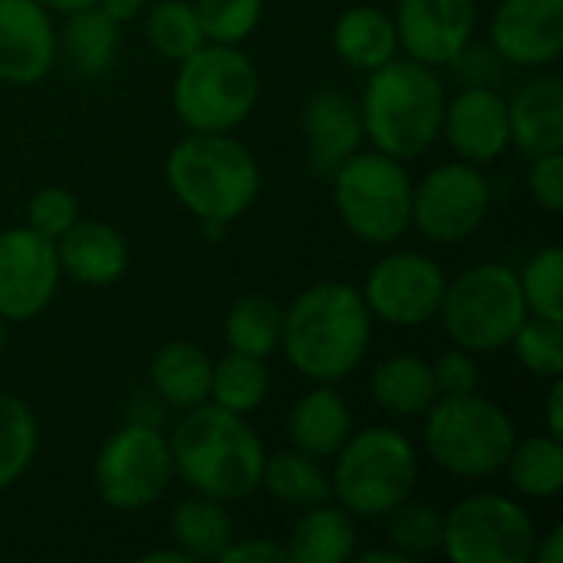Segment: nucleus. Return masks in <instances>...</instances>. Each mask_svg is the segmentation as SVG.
Segmentation results:
<instances>
[{
	"mask_svg": "<svg viewBox=\"0 0 563 563\" xmlns=\"http://www.w3.org/2000/svg\"><path fill=\"white\" fill-rule=\"evenodd\" d=\"M373 320L353 284L323 280L307 287L284 310L280 350L303 379L336 386L366 360Z\"/></svg>",
	"mask_w": 563,
	"mask_h": 563,
	"instance_id": "1",
	"label": "nucleus"
},
{
	"mask_svg": "<svg viewBox=\"0 0 563 563\" xmlns=\"http://www.w3.org/2000/svg\"><path fill=\"white\" fill-rule=\"evenodd\" d=\"M175 475L195 492L218 501H241L261 488L267 449L247 416L214 402L185 409L168 435Z\"/></svg>",
	"mask_w": 563,
	"mask_h": 563,
	"instance_id": "2",
	"label": "nucleus"
},
{
	"mask_svg": "<svg viewBox=\"0 0 563 563\" xmlns=\"http://www.w3.org/2000/svg\"><path fill=\"white\" fill-rule=\"evenodd\" d=\"M445 86L439 73L419 59L396 56L369 73L360 115L366 142L399 162H412L442 135Z\"/></svg>",
	"mask_w": 563,
	"mask_h": 563,
	"instance_id": "3",
	"label": "nucleus"
},
{
	"mask_svg": "<svg viewBox=\"0 0 563 563\" xmlns=\"http://www.w3.org/2000/svg\"><path fill=\"white\" fill-rule=\"evenodd\" d=\"M172 195L201 221L231 224L261 195V165L231 132H191L165 162Z\"/></svg>",
	"mask_w": 563,
	"mask_h": 563,
	"instance_id": "4",
	"label": "nucleus"
},
{
	"mask_svg": "<svg viewBox=\"0 0 563 563\" xmlns=\"http://www.w3.org/2000/svg\"><path fill=\"white\" fill-rule=\"evenodd\" d=\"M333 462V498L353 518H386L393 508L412 498L419 482L416 445L389 426L353 432Z\"/></svg>",
	"mask_w": 563,
	"mask_h": 563,
	"instance_id": "5",
	"label": "nucleus"
},
{
	"mask_svg": "<svg viewBox=\"0 0 563 563\" xmlns=\"http://www.w3.org/2000/svg\"><path fill=\"white\" fill-rule=\"evenodd\" d=\"M261 76L241 46L201 43L178 63L172 102L191 132H234L257 106Z\"/></svg>",
	"mask_w": 563,
	"mask_h": 563,
	"instance_id": "6",
	"label": "nucleus"
},
{
	"mask_svg": "<svg viewBox=\"0 0 563 563\" xmlns=\"http://www.w3.org/2000/svg\"><path fill=\"white\" fill-rule=\"evenodd\" d=\"M518 429L511 416L478 396H439L426 412V452L455 478H488L505 468Z\"/></svg>",
	"mask_w": 563,
	"mask_h": 563,
	"instance_id": "7",
	"label": "nucleus"
},
{
	"mask_svg": "<svg viewBox=\"0 0 563 563\" xmlns=\"http://www.w3.org/2000/svg\"><path fill=\"white\" fill-rule=\"evenodd\" d=\"M330 178L340 221L360 241L386 247L412 228V178L399 158L360 148Z\"/></svg>",
	"mask_w": 563,
	"mask_h": 563,
	"instance_id": "8",
	"label": "nucleus"
},
{
	"mask_svg": "<svg viewBox=\"0 0 563 563\" xmlns=\"http://www.w3.org/2000/svg\"><path fill=\"white\" fill-rule=\"evenodd\" d=\"M449 340L468 353H498L528 320V303L518 274L508 264H475L449 280L442 307Z\"/></svg>",
	"mask_w": 563,
	"mask_h": 563,
	"instance_id": "9",
	"label": "nucleus"
},
{
	"mask_svg": "<svg viewBox=\"0 0 563 563\" xmlns=\"http://www.w3.org/2000/svg\"><path fill=\"white\" fill-rule=\"evenodd\" d=\"M175 478L172 445L162 429L125 422L115 429L92 465L96 495L112 511H142L155 505Z\"/></svg>",
	"mask_w": 563,
	"mask_h": 563,
	"instance_id": "10",
	"label": "nucleus"
},
{
	"mask_svg": "<svg viewBox=\"0 0 563 563\" xmlns=\"http://www.w3.org/2000/svg\"><path fill=\"white\" fill-rule=\"evenodd\" d=\"M534 518L505 495H468L445 515L442 551L452 563H528Z\"/></svg>",
	"mask_w": 563,
	"mask_h": 563,
	"instance_id": "11",
	"label": "nucleus"
},
{
	"mask_svg": "<svg viewBox=\"0 0 563 563\" xmlns=\"http://www.w3.org/2000/svg\"><path fill=\"white\" fill-rule=\"evenodd\" d=\"M492 211V181L482 165L445 162L412 185V228L435 244L472 238Z\"/></svg>",
	"mask_w": 563,
	"mask_h": 563,
	"instance_id": "12",
	"label": "nucleus"
},
{
	"mask_svg": "<svg viewBox=\"0 0 563 563\" xmlns=\"http://www.w3.org/2000/svg\"><path fill=\"white\" fill-rule=\"evenodd\" d=\"M449 277L439 261L419 251H393L379 257L363 284L373 317L389 327H422L439 317Z\"/></svg>",
	"mask_w": 563,
	"mask_h": 563,
	"instance_id": "13",
	"label": "nucleus"
},
{
	"mask_svg": "<svg viewBox=\"0 0 563 563\" xmlns=\"http://www.w3.org/2000/svg\"><path fill=\"white\" fill-rule=\"evenodd\" d=\"M59 280L56 241L26 224L0 234V317L7 323L40 317L53 303Z\"/></svg>",
	"mask_w": 563,
	"mask_h": 563,
	"instance_id": "14",
	"label": "nucleus"
},
{
	"mask_svg": "<svg viewBox=\"0 0 563 563\" xmlns=\"http://www.w3.org/2000/svg\"><path fill=\"white\" fill-rule=\"evenodd\" d=\"M399 49L432 69L449 66L452 56L478 30L475 0H399L396 10Z\"/></svg>",
	"mask_w": 563,
	"mask_h": 563,
	"instance_id": "15",
	"label": "nucleus"
},
{
	"mask_svg": "<svg viewBox=\"0 0 563 563\" xmlns=\"http://www.w3.org/2000/svg\"><path fill=\"white\" fill-rule=\"evenodd\" d=\"M492 46L518 69L554 66L563 53V0H501L492 16Z\"/></svg>",
	"mask_w": 563,
	"mask_h": 563,
	"instance_id": "16",
	"label": "nucleus"
},
{
	"mask_svg": "<svg viewBox=\"0 0 563 563\" xmlns=\"http://www.w3.org/2000/svg\"><path fill=\"white\" fill-rule=\"evenodd\" d=\"M59 59V33L36 0H0V82L33 86Z\"/></svg>",
	"mask_w": 563,
	"mask_h": 563,
	"instance_id": "17",
	"label": "nucleus"
},
{
	"mask_svg": "<svg viewBox=\"0 0 563 563\" xmlns=\"http://www.w3.org/2000/svg\"><path fill=\"white\" fill-rule=\"evenodd\" d=\"M442 135L468 165L501 158L511 145L508 99L498 89H462L455 99H445Z\"/></svg>",
	"mask_w": 563,
	"mask_h": 563,
	"instance_id": "18",
	"label": "nucleus"
},
{
	"mask_svg": "<svg viewBox=\"0 0 563 563\" xmlns=\"http://www.w3.org/2000/svg\"><path fill=\"white\" fill-rule=\"evenodd\" d=\"M300 125L307 139V162L320 178H330L366 142L360 102L340 89H317L303 106Z\"/></svg>",
	"mask_w": 563,
	"mask_h": 563,
	"instance_id": "19",
	"label": "nucleus"
},
{
	"mask_svg": "<svg viewBox=\"0 0 563 563\" xmlns=\"http://www.w3.org/2000/svg\"><path fill=\"white\" fill-rule=\"evenodd\" d=\"M59 271L82 287H109L129 267L125 238L106 221H76L56 241Z\"/></svg>",
	"mask_w": 563,
	"mask_h": 563,
	"instance_id": "20",
	"label": "nucleus"
},
{
	"mask_svg": "<svg viewBox=\"0 0 563 563\" xmlns=\"http://www.w3.org/2000/svg\"><path fill=\"white\" fill-rule=\"evenodd\" d=\"M511 142L525 155L563 152V79L534 76L508 99Z\"/></svg>",
	"mask_w": 563,
	"mask_h": 563,
	"instance_id": "21",
	"label": "nucleus"
},
{
	"mask_svg": "<svg viewBox=\"0 0 563 563\" xmlns=\"http://www.w3.org/2000/svg\"><path fill=\"white\" fill-rule=\"evenodd\" d=\"M287 435L294 449L320 462L333 459L353 435V412L330 383H313V389L294 402L287 416Z\"/></svg>",
	"mask_w": 563,
	"mask_h": 563,
	"instance_id": "22",
	"label": "nucleus"
},
{
	"mask_svg": "<svg viewBox=\"0 0 563 563\" xmlns=\"http://www.w3.org/2000/svg\"><path fill=\"white\" fill-rule=\"evenodd\" d=\"M148 386L168 409H195L211 393V360L188 340H172L155 350L148 363Z\"/></svg>",
	"mask_w": 563,
	"mask_h": 563,
	"instance_id": "23",
	"label": "nucleus"
},
{
	"mask_svg": "<svg viewBox=\"0 0 563 563\" xmlns=\"http://www.w3.org/2000/svg\"><path fill=\"white\" fill-rule=\"evenodd\" d=\"M369 396L389 416H399V419L426 416L439 399L432 363L412 353L386 356L369 376Z\"/></svg>",
	"mask_w": 563,
	"mask_h": 563,
	"instance_id": "24",
	"label": "nucleus"
},
{
	"mask_svg": "<svg viewBox=\"0 0 563 563\" xmlns=\"http://www.w3.org/2000/svg\"><path fill=\"white\" fill-rule=\"evenodd\" d=\"M360 531L356 518L343 505L303 508L300 521L287 538V558L294 563H346L356 558Z\"/></svg>",
	"mask_w": 563,
	"mask_h": 563,
	"instance_id": "25",
	"label": "nucleus"
},
{
	"mask_svg": "<svg viewBox=\"0 0 563 563\" xmlns=\"http://www.w3.org/2000/svg\"><path fill=\"white\" fill-rule=\"evenodd\" d=\"M333 49L346 66L373 73L383 63L399 56L396 20L389 13H383L379 7H369V3L350 7L333 23Z\"/></svg>",
	"mask_w": 563,
	"mask_h": 563,
	"instance_id": "26",
	"label": "nucleus"
},
{
	"mask_svg": "<svg viewBox=\"0 0 563 563\" xmlns=\"http://www.w3.org/2000/svg\"><path fill=\"white\" fill-rule=\"evenodd\" d=\"M59 53L76 76L96 79L115 66L119 56V23L99 7H86L66 16L59 33Z\"/></svg>",
	"mask_w": 563,
	"mask_h": 563,
	"instance_id": "27",
	"label": "nucleus"
},
{
	"mask_svg": "<svg viewBox=\"0 0 563 563\" xmlns=\"http://www.w3.org/2000/svg\"><path fill=\"white\" fill-rule=\"evenodd\" d=\"M261 488L287 505V508H313L333 498V485H330V472L323 468L320 459L300 452V449H284L264 459V472H261Z\"/></svg>",
	"mask_w": 563,
	"mask_h": 563,
	"instance_id": "28",
	"label": "nucleus"
},
{
	"mask_svg": "<svg viewBox=\"0 0 563 563\" xmlns=\"http://www.w3.org/2000/svg\"><path fill=\"white\" fill-rule=\"evenodd\" d=\"M234 538V521L218 498L195 495L172 511V541L191 561H221Z\"/></svg>",
	"mask_w": 563,
	"mask_h": 563,
	"instance_id": "29",
	"label": "nucleus"
},
{
	"mask_svg": "<svg viewBox=\"0 0 563 563\" xmlns=\"http://www.w3.org/2000/svg\"><path fill=\"white\" fill-rule=\"evenodd\" d=\"M271 393V373H267V360L247 356V353H228L218 363H211V393L208 402L238 412V416H251L264 406Z\"/></svg>",
	"mask_w": 563,
	"mask_h": 563,
	"instance_id": "30",
	"label": "nucleus"
},
{
	"mask_svg": "<svg viewBox=\"0 0 563 563\" xmlns=\"http://www.w3.org/2000/svg\"><path fill=\"white\" fill-rule=\"evenodd\" d=\"M505 468L518 495L538 501L558 498L563 488V439L554 435L518 439Z\"/></svg>",
	"mask_w": 563,
	"mask_h": 563,
	"instance_id": "31",
	"label": "nucleus"
},
{
	"mask_svg": "<svg viewBox=\"0 0 563 563\" xmlns=\"http://www.w3.org/2000/svg\"><path fill=\"white\" fill-rule=\"evenodd\" d=\"M280 333H284V310L264 294H244L228 310L224 340L228 350L234 353L267 360L280 350Z\"/></svg>",
	"mask_w": 563,
	"mask_h": 563,
	"instance_id": "32",
	"label": "nucleus"
},
{
	"mask_svg": "<svg viewBox=\"0 0 563 563\" xmlns=\"http://www.w3.org/2000/svg\"><path fill=\"white\" fill-rule=\"evenodd\" d=\"M40 449V426L33 409L0 389V495L13 488L33 465Z\"/></svg>",
	"mask_w": 563,
	"mask_h": 563,
	"instance_id": "33",
	"label": "nucleus"
},
{
	"mask_svg": "<svg viewBox=\"0 0 563 563\" xmlns=\"http://www.w3.org/2000/svg\"><path fill=\"white\" fill-rule=\"evenodd\" d=\"M145 36L152 49L168 63H181L201 43H208L201 33L198 13L188 0H158L145 13Z\"/></svg>",
	"mask_w": 563,
	"mask_h": 563,
	"instance_id": "34",
	"label": "nucleus"
},
{
	"mask_svg": "<svg viewBox=\"0 0 563 563\" xmlns=\"http://www.w3.org/2000/svg\"><path fill=\"white\" fill-rule=\"evenodd\" d=\"M386 518H389V544L402 551L409 561L442 551L445 515L439 508L422 501H402Z\"/></svg>",
	"mask_w": 563,
	"mask_h": 563,
	"instance_id": "35",
	"label": "nucleus"
},
{
	"mask_svg": "<svg viewBox=\"0 0 563 563\" xmlns=\"http://www.w3.org/2000/svg\"><path fill=\"white\" fill-rule=\"evenodd\" d=\"M508 346L531 376L558 379L563 373V320L528 313V320L518 327Z\"/></svg>",
	"mask_w": 563,
	"mask_h": 563,
	"instance_id": "36",
	"label": "nucleus"
},
{
	"mask_svg": "<svg viewBox=\"0 0 563 563\" xmlns=\"http://www.w3.org/2000/svg\"><path fill=\"white\" fill-rule=\"evenodd\" d=\"M528 313L548 317V320H563V254L561 247H544L538 251L525 271L518 274Z\"/></svg>",
	"mask_w": 563,
	"mask_h": 563,
	"instance_id": "37",
	"label": "nucleus"
},
{
	"mask_svg": "<svg viewBox=\"0 0 563 563\" xmlns=\"http://www.w3.org/2000/svg\"><path fill=\"white\" fill-rule=\"evenodd\" d=\"M208 43L241 46L261 23L264 0H195L191 3Z\"/></svg>",
	"mask_w": 563,
	"mask_h": 563,
	"instance_id": "38",
	"label": "nucleus"
},
{
	"mask_svg": "<svg viewBox=\"0 0 563 563\" xmlns=\"http://www.w3.org/2000/svg\"><path fill=\"white\" fill-rule=\"evenodd\" d=\"M76 221H79V205H76L73 191H66L59 185L40 188L26 205V228H33L36 234H43L49 241H59Z\"/></svg>",
	"mask_w": 563,
	"mask_h": 563,
	"instance_id": "39",
	"label": "nucleus"
},
{
	"mask_svg": "<svg viewBox=\"0 0 563 563\" xmlns=\"http://www.w3.org/2000/svg\"><path fill=\"white\" fill-rule=\"evenodd\" d=\"M449 69L455 73L462 89H498L505 73H508V63H505V56L492 43H475V36H472L452 56Z\"/></svg>",
	"mask_w": 563,
	"mask_h": 563,
	"instance_id": "40",
	"label": "nucleus"
},
{
	"mask_svg": "<svg viewBox=\"0 0 563 563\" xmlns=\"http://www.w3.org/2000/svg\"><path fill=\"white\" fill-rule=\"evenodd\" d=\"M528 191L531 198L551 211H563V152H548V155H534L531 168H528Z\"/></svg>",
	"mask_w": 563,
	"mask_h": 563,
	"instance_id": "41",
	"label": "nucleus"
},
{
	"mask_svg": "<svg viewBox=\"0 0 563 563\" xmlns=\"http://www.w3.org/2000/svg\"><path fill=\"white\" fill-rule=\"evenodd\" d=\"M432 373H435L439 396H468V393H478V363L462 346L442 353L432 363Z\"/></svg>",
	"mask_w": 563,
	"mask_h": 563,
	"instance_id": "42",
	"label": "nucleus"
},
{
	"mask_svg": "<svg viewBox=\"0 0 563 563\" xmlns=\"http://www.w3.org/2000/svg\"><path fill=\"white\" fill-rule=\"evenodd\" d=\"M224 563H287V544H277L271 538H234L231 548L221 554Z\"/></svg>",
	"mask_w": 563,
	"mask_h": 563,
	"instance_id": "43",
	"label": "nucleus"
},
{
	"mask_svg": "<svg viewBox=\"0 0 563 563\" xmlns=\"http://www.w3.org/2000/svg\"><path fill=\"white\" fill-rule=\"evenodd\" d=\"M165 419H168V406L148 389V393H139L129 406V416L125 422H135V426H148V429H165Z\"/></svg>",
	"mask_w": 563,
	"mask_h": 563,
	"instance_id": "44",
	"label": "nucleus"
},
{
	"mask_svg": "<svg viewBox=\"0 0 563 563\" xmlns=\"http://www.w3.org/2000/svg\"><path fill=\"white\" fill-rule=\"evenodd\" d=\"M96 7L122 26V23H132L145 10V0H99Z\"/></svg>",
	"mask_w": 563,
	"mask_h": 563,
	"instance_id": "45",
	"label": "nucleus"
},
{
	"mask_svg": "<svg viewBox=\"0 0 563 563\" xmlns=\"http://www.w3.org/2000/svg\"><path fill=\"white\" fill-rule=\"evenodd\" d=\"M548 435L563 439V386L561 376L554 379L551 393H548Z\"/></svg>",
	"mask_w": 563,
	"mask_h": 563,
	"instance_id": "46",
	"label": "nucleus"
},
{
	"mask_svg": "<svg viewBox=\"0 0 563 563\" xmlns=\"http://www.w3.org/2000/svg\"><path fill=\"white\" fill-rule=\"evenodd\" d=\"M534 558L541 563H561L563 561V528H554L548 538H541L534 544Z\"/></svg>",
	"mask_w": 563,
	"mask_h": 563,
	"instance_id": "47",
	"label": "nucleus"
},
{
	"mask_svg": "<svg viewBox=\"0 0 563 563\" xmlns=\"http://www.w3.org/2000/svg\"><path fill=\"white\" fill-rule=\"evenodd\" d=\"M142 563H191V558L185 554V551H178V548H158V551H145Z\"/></svg>",
	"mask_w": 563,
	"mask_h": 563,
	"instance_id": "48",
	"label": "nucleus"
},
{
	"mask_svg": "<svg viewBox=\"0 0 563 563\" xmlns=\"http://www.w3.org/2000/svg\"><path fill=\"white\" fill-rule=\"evenodd\" d=\"M36 3H43L49 13H63V16H69V13H76V10L96 7L99 0H36Z\"/></svg>",
	"mask_w": 563,
	"mask_h": 563,
	"instance_id": "49",
	"label": "nucleus"
},
{
	"mask_svg": "<svg viewBox=\"0 0 563 563\" xmlns=\"http://www.w3.org/2000/svg\"><path fill=\"white\" fill-rule=\"evenodd\" d=\"M360 563H409V558L402 551L389 548V551H363Z\"/></svg>",
	"mask_w": 563,
	"mask_h": 563,
	"instance_id": "50",
	"label": "nucleus"
},
{
	"mask_svg": "<svg viewBox=\"0 0 563 563\" xmlns=\"http://www.w3.org/2000/svg\"><path fill=\"white\" fill-rule=\"evenodd\" d=\"M3 346H7V320L0 317V353H3Z\"/></svg>",
	"mask_w": 563,
	"mask_h": 563,
	"instance_id": "51",
	"label": "nucleus"
}]
</instances>
